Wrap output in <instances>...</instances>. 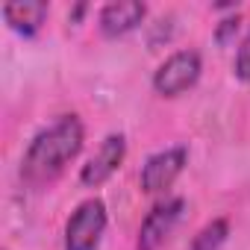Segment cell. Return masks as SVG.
Wrapping results in <instances>:
<instances>
[{
  "mask_svg": "<svg viewBox=\"0 0 250 250\" xmlns=\"http://www.w3.org/2000/svg\"><path fill=\"white\" fill-rule=\"evenodd\" d=\"M83 145H85V127H83L80 115L74 112L59 115L56 121H50L47 127H42L30 139L21 156V180L30 188L50 186L83 153Z\"/></svg>",
  "mask_w": 250,
  "mask_h": 250,
  "instance_id": "cell-1",
  "label": "cell"
},
{
  "mask_svg": "<svg viewBox=\"0 0 250 250\" xmlns=\"http://www.w3.org/2000/svg\"><path fill=\"white\" fill-rule=\"evenodd\" d=\"M200 74H203V56H200V50L180 47V50L168 53L156 65V71L150 77V85H153V91L159 97H180V94H186L200 80Z\"/></svg>",
  "mask_w": 250,
  "mask_h": 250,
  "instance_id": "cell-2",
  "label": "cell"
},
{
  "mask_svg": "<svg viewBox=\"0 0 250 250\" xmlns=\"http://www.w3.org/2000/svg\"><path fill=\"white\" fill-rule=\"evenodd\" d=\"M109 227V212L100 197H85L65 221L62 244L65 250H97Z\"/></svg>",
  "mask_w": 250,
  "mask_h": 250,
  "instance_id": "cell-3",
  "label": "cell"
},
{
  "mask_svg": "<svg viewBox=\"0 0 250 250\" xmlns=\"http://www.w3.org/2000/svg\"><path fill=\"white\" fill-rule=\"evenodd\" d=\"M188 165V147L186 145H171V147H162L156 153H150L142 165V174H139V186L145 194H165L177 177L186 171Z\"/></svg>",
  "mask_w": 250,
  "mask_h": 250,
  "instance_id": "cell-4",
  "label": "cell"
},
{
  "mask_svg": "<svg viewBox=\"0 0 250 250\" xmlns=\"http://www.w3.org/2000/svg\"><path fill=\"white\" fill-rule=\"evenodd\" d=\"M186 215V197H162L142 221L136 250H159Z\"/></svg>",
  "mask_w": 250,
  "mask_h": 250,
  "instance_id": "cell-5",
  "label": "cell"
},
{
  "mask_svg": "<svg viewBox=\"0 0 250 250\" xmlns=\"http://www.w3.org/2000/svg\"><path fill=\"white\" fill-rule=\"evenodd\" d=\"M124 159H127V139H124V133H109L80 168V183L85 188H100L118 174Z\"/></svg>",
  "mask_w": 250,
  "mask_h": 250,
  "instance_id": "cell-6",
  "label": "cell"
},
{
  "mask_svg": "<svg viewBox=\"0 0 250 250\" xmlns=\"http://www.w3.org/2000/svg\"><path fill=\"white\" fill-rule=\"evenodd\" d=\"M147 18V3L142 0H112L97 12V30L103 39H124L139 30Z\"/></svg>",
  "mask_w": 250,
  "mask_h": 250,
  "instance_id": "cell-7",
  "label": "cell"
},
{
  "mask_svg": "<svg viewBox=\"0 0 250 250\" xmlns=\"http://www.w3.org/2000/svg\"><path fill=\"white\" fill-rule=\"evenodd\" d=\"M0 15H3V21L12 33L33 39L42 33L44 21L50 15V3H44V0H18V3H3Z\"/></svg>",
  "mask_w": 250,
  "mask_h": 250,
  "instance_id": "cell-8",
  "label": "cell"
},
{
  "mask_svg": "<svg viewBox=\"0 0 250 250\" xmlns=\"http://www.w3.org/2000/svg\"><path fill=\"white\" fill-rule=\"evenodd\" d=\"M227 238H229V221L227 218H212L209 224H203L191 235L188 250H221Z\"/></svg>",
  "mask_w": 250,
  "mask_h": 250,
  "instance_id": "cell-9",
  "label": "cell"
},
{
  "mask_svg": "<svg viewBox=\"0 0 250 250\" xmlns=\"http://www.w3.org/2000/svg\"><path fill=\"white\" fill-rule=\"evenodd\" d=\"M238 30H241V18H238V12H232V15H227V18L218 21V27H215V42H218V44H229V42L238 36Z\"/></svg>",
  "mask_w": 250,
  "mask_h": 250,
  "instance_id": "cell-10",
  "label": "cell"
},
{
  "mask_svg": "<svg viewBox=\"0 0 250 250\" xmlns=\"http://www.w3.org/2000/svg\"><path fill=\"white\" fill-rule=\"evenodd\" d=\"M235 77L241 80V83H250V39L238 47V53H235Z\"/></svg>",
  "mask_w": 250,
  "mask_h": 250,
  "instance_id": "cell-11",
  "label": "cell"
},
{
  "mask_svg": "<svg viewBox=\"0 0 250 250\" xmlns=\"http://www.w3.org/2000/svg\"><path fill=\"white\" fill-rule=\"evenodd\" d=\"M3 250H9V247H3Z\"/></svg>",
  "mask_w": 250,
  "mask_h": 250,
  "instance_id": "cell-12",
  "label": "cell"
}]
</instances>
